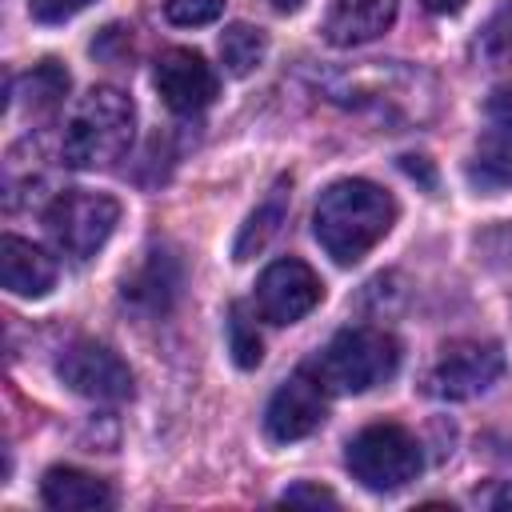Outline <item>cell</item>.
Masks as SVG:
<instances>
[{
    "label": "cell",
    "mask_w": 512,
    "mask_h": 512,
    "mask_svg": "<svg viewBox=\"0 0 512 512\" xmlns=\"http://www.w3.org/2000/svg\"><path fill=\"white\" fill-rule=\"evenodd\" d=\"M40 500L48 508H56V512H96V508L112 504V488L92 472L56 464L40 480Z\"/></svg>",
    "instance_id": "cell-14"
},
{
    "label": "cell",
    "mask_w": 512,
    "mask_h": 512,
    "mask_svg": "<svg viewBox=\"0 0 512 512\" xmlns=\"http://www.w3.org/2000/svg\"><path fill=\"white\" fill-rule=\"evenodd\" d=\"M268 4H272V8H280V12H296L304 0H268Z\"/></svg>",
    "instance_id": "cell-30"
},
{
    "label": "cell",
    "mask_w": 512,
    "mask_h": 512,
    "mask_svg": "<svg viewBox=\"0 0 512 512\" xmlns=\"http://www.w3.org/2000/svg\"><path fill=\"white\" fill-rule=\"evenodd\" d=\"M464 176H468L472 188H480L488 196L512 188V128L508 124H492L476 140V148L464 164Z\"/></svg>",
    "instance_id": "cell-15"
},
{
    "label": "cell",
    "mask_w": 512,
    "mask_h": 512,
    "mask_svg": "<svg viewBox=\"0 0 512 512\" xmlns=\"http://www.w3.org/2000/svg\"><path fill=\"white\" fill-rule=\"evenodd\" d=\"M428 12H440V16H448V12H460L464 8V0H420Z\"/></svg>",
    "instance_id": "cell-29"
},
{
    "label": "cell",
    "mask_w": 512,
    "mask_h": 512,
    "mask_svg": "<svg viewBox=\"0 0 512 512\" xmlns=\"http://www.w3.org/2000/svg\"><path fill=\"white\" fill-rule=\"evenodd\" d=\"M284 504H336V496L328 492V488H312V484H296V488H288L284 496H280Z\"/></svg>",
    "instance_id": "cell-26"
},
{
    "label": "cell",
    "mask_w": 512,
    "mask_h": 512,
    "mask_svg": "<svg viewBox=\"0 0 512 512\" xmlns=\"http://www.w3.org/2000/svg\"><path fill=\"white\" fill-rule=\"evenodd\" d=\"M504 376V348L496 340H452L424 372V392L436 400H472Z\"/></svg>",
    "instance_id": "cell-7"
},
{
    "label": "cell",
    "mask_w": 512,
    "mask_h": 512,
    "mask_svg": "<svg viewBox=\"0 0 512 512\" xmlns=\"http://www.w3.org/2000/svg\"><path fill=\"white\" fill-rule=\"evenodd\" d=\"M136 132V108L120 88H92L88 96H80V104L72 108L64 132H60V160L76 172H92V168H108L116 164Z\"/></svg>",
    "instance_id": "cell-3"
},
{
    "label": "cell",
    "mask_w": 512,
    "mask_h": 512,
    "mask_svg": "<svg viewBox=\"0 0 512 512\" xmlns=\"http://www.w3.org/2000/svg\"><path fill=\"white\" fill-rule=\"evenodd\" d=\"M396 368H400V344H396V336L384 332V328H368V324H356V328L336 332L324 344V352L312 360V372L328 388V396L368 392V388L392 380Z\"/></svg>",
    "instance_id": "cell-4"
},
{
    "label": "cell",
    "mask_w": 512,
    "mask_h": 512,
    "mask_svg": "<svg viewBox=\"0 0 512 512\" xmlns=\"http://www.w3.org/2000/svg\"><path fill=\"white\" fill-rule=\"evenodd\" d=\"M396 20V0H332L324 16V36L336 48H356L388 32Z\"/></svg>",
    "instance_id": "cell-13"
},
{
    "label": "cell",
    "mask_w": 512,
    "mask_h": 512,
    "mask_svg": "<svg viewBox=\"0 0 512 512\" xmlns=\"http://www.w3.org/2000/svg\"><path fill=\"white\" fill-rule=\"evenodd\" d=\"M56 376L76 396H88V400L116 404V400H128L132 396V368L108 344H96V340L68 344L60 352V360H56Z\"/></svg>",
    "instance_id": "cell-8"
},
{
    "label": "cell",
    "mask_w": 512,
    "mask_h": 512,
    "mask_svg": "<svg viewBox=\"0 0 512 512\" xmlns=\"http://www.w3.org/2000/svg\"><path fill=\"white\" fill-rule=\"evenodd\" d=\"M220 12H224V0H164V16L180 28L212 24Z\"/></svg>",
    "instance_id": "cell-22"
},
{
    "label": "cell",
    "mask_w": 512,
    "mask_h": 512,
    "mask_svg": "<svg viewBox=\"0 0 512 512\" xmlns=\"http://www.w3.org/2000/svg\"><path fill=\"white\" fill-rule=\"evenodd\" d=\"M476 504H484V508H512V484H488L484 492H476Z\"/></svg>",
    "instance_id": "cell-27"
},
{
    "label": "cell",
    "mask_w": 512,
    "mask_h": 512,
    "mask_svg": "<svg viewBox=\"0 0 512 512\" xmlns=\"http://www.w3.org/2000/svg\"><path fill=\"white\" fill-rule=\"evenodd\" d=\"M472 52H476V60L484 68H512V0H504L488 16V24L480 28Z\"/></svg>",
    "instance_id": "cell-20"
},
{
    "label": "cell",
    "mask_w": 512,
    "mask_h": 512,
    "mask_svg": "<svg viewBox=\"0 0 512 512\" xmlns=\"http://www.w3.org/2000/svg\"><path fill=\"white\" fill-rule=\"evenodd\" d=\"M324 412H328V388L316 380L312 368H300L272 392L264 408V432L276 444H292L316 432L324 424Z\"/></svg>",
    "instance_id": "cell-9"
},
{
    "label": "cell",
    "mask_w": 512,
    "mask_h": 512,
    "mask_svg": "<svg viewBox=\"0 0 512 512\" xmlns=\"http://www.w3.org/2000/svg\"><path fill=\"white\" fill-rule=\"evenodd\" d=\"M264 52H268V36L252 24H228L220 32V60L232 76H252L264 64Z\"/></svg>",
    "instance_id": "cell-19"
},
{
    "label": "cell",
    "mask_w": 512,
    "mask_h": 512,
    "mask_svg": "<svg viewBox=\"0 0 512 512\" xmlns=\"http://www.w3.org/2000/svg\"><path fill=\"white\" fill-rule=\"evenodd\" d=\"M484 112H488V120H492V124H508V128H512V84L496 88V92L488 96Z\"/></svg>",
    "instance_id": "cell-25"
},
{
    "label": "cell",
    "mask_w": 512,
    "mask_h": 512,
    "mask_svg": "<svg viewBox=\"0 0 512 512\" xmlns=\"http://www.w3.org/2000/svg\"><path fill=\"white\" fill-rule=\"evenodd\" d=\"M0 280L12 296L40 300L56 284V260L44 248H36L32 240H20L8 232L0 240Z\"/></svg>",
    "instance_id": "cell-12"
},
{
    "label": "cell",
    "mask_w": 512,
    "mask_h": 512,
    "mask_svg": "<svg viewBox=\"0 0 512 512\" xmlns=\"http://www.w3.org/2000/svg\"><path fill=\"white\" fill-rule=\"evenodd\" d=\"M92 0H28V12L36 24H64L76 12H84Z\"/></svg>",
    "instance_id": "cell-23"
},
{
    "label": "cell",
    "mask_w": 512,
    "mask_h": 512,
    "mask_svg": "<svg viewBox=\"0 0 512 512\" xmlns=\"http://www.w3.org/2000/svg\"><path fill=\"white\" fill-rule=\"evenodd\" d=\"M320 296H324L320 276L304 260H296V256L272 260L260 272V280H256V308L272 324H296V320H304L320 304Z\"/></svg>",
    "instance_id": "cell-10"
},
{
    "label": "cell",
    "mask_w": 512,
    "mask_h": 512,
    "mask_svg": "<svg viewBox=\"0 0 512 512\" xmlns=\"http://www.w3.org/2000/svg\"><path fill=\"white\" fill-rule=\"evenodd\" d=\"M176 288H180V268L168 252H148L140 260V268L132 276H124V300L152 308V312H164L172 304Z\"/></svg>",
    "instance_id": "cell-16"
},
{
    "label": "cell",
    "mask_w": 512,
    "mask_h": 512,
    "mask_svg": "<svg viewBox=\"0 0 512 512\" xmlns=\"http://www.w3.org/2000/svg\"><path fill=\"white\" fill-rule=\"evenodd\" d=\"M344 464L352 472V480H360L372 492H396L408 480L420 476L424 456L420 444L408 428L400 424H368L348 440Z\"/></svg>",
    "instance_id": "cell-5"
},
{
    "label": "cell",
    "mask_w": 512,
    "mask_h": 512,
    "mask_svg": "<svg viewBox=\"0 0 512 512\" xmlns=\"http://www.w3.org/2000/svg\"><path fill=\"white\" fill-rule=\"evenodd\" d=\"M400 164H404V172H408V176H420V180H424V188H432V184H436V176H432V168L424 164V156H400Z\"/></svg>",
    "instance_id": "cell-28"
},
{
    "label": "cell",
    "mask_w": 512,
    "mask_h": 512,
    "mask_svg": "<svg viewBox=\"0 0 512 512\" xmlns=\"http://www.w3.org/2000/svg\"><path fill=\"white\" fill-rule=\"evenodd\" d=\"M152 80H156L160 100L172 112H180V116L204 112L216 100V92H220V80H216L212 64L200 52H192V48H168V52H160Z\"/></svg>",
    "instance_id": "cell-11"
},
{
    "label": "cell",
    "mask_w": 512,
    "mask_h": 512,
    "mask_svg": "<svg viewBox=\"0 0 512 512\" xmlns=\"http://www.w3.org/2000/svg\"><path fill=\"white\" fill-rule=\"evenodd\" d=\"M116 220H120V204L104 192H84V188L60 192L44 212L52 244L72 260L96 256L104 248V240L112 236Z\"/></svg>",
    "instance_id": "cell-6"
},
{
    "label": "cell",
    "mask_w": 512,
    "mask_h": 512,
    "mask_svg": "<svg viewBox=\"0 0 512 512\" xmlns=\"http://www.w3.org/2000/svg\"><path fill=\"white\" fill-rule=\"evenodd\" d=\"M316 88L324 92V100L344 104L352 112H368L384 124L408 128L432 116L436 104V84L428 72L408 68L400 60H372V64H356V68H336L316 76Z\"/></svg>",
    "instance_id": "cell-1"
},
{
    "label": "cell",
    "mask_w": 512,
    "mask_h": 512,
    "mask_svg": "<svg viewBox=\"0 0 512 512\" xmlns=\"http://www.w3.org/2000/svg\"><path fill=\"white\" fill-rule=\"evenodd\" d=\"M228 352H232V360L240 368H256L260 356H264L260 332H256V324H252V316H248L244 304H232L228 308Z\"/></svg>",
    "instance_id": "cell-21"
},
{
    "label": "cell",
    "mask_w": 512,
    "mask_h": 512,
    "mask_svg": "<svg viewBox=\"0 0 512 512\" xmlns=\"http://www.w3.org/2000/svg\"><path fill=\"white\" fill-rule=\"evenodd\" d=\"M396 224V200L372 180H336L320 192L312 232L336 264L364 260Z\"/></svg>",
    "instance_id": "cell-2"
},
{
    "label": "cell",
    "mask_w": 512,
    "mask_h": 512,
    "mask_svg": "<svg viewBox=\"0 0 512 512\" xmlns=\"http://www.w3.org/2000/svg\"><path fill=\"white\" fill-rule=\"evenodd\" d=\"M480 248L496 260V264H508L512 268V224H500V228H492L484 240H480Z\"/></svg>",
    "instance_id": "cell-24"
},
{
    "label": "cell",
    "mask_w": 512,
    "mask_h": 512,
    "mask_svg": "<svg viewBox=\"0 0 512 512\" xmlns=\"http://www.w3.org/2000/svg\"><path fill=\"white\" fill-rule=\"evenodd\" d=\"M288 188H292V180L280 176V180L268 188V196L256 204V212L244 220V228H240V236H236V244H232V256H236V260H252V256L264 252L268 240L280 232V224H284V216H288Z\"/></svg>",
    "instance_id": "cell-17"
},
{
    "label": "cell",
    "mask_w": 512,
    "mask_h": 512,
    "mask_svg": "<svg viewBox=\"0 0 512 512\" xmlns=\"http://www.w3.org/2000/svg\"><path fill=\"white\" fill-rule=\"evenodd\" d=\"M68 84H72L68 72L56 60H44L12 84V104L24 108V112H52L68 96Z\"/></svg>",
    "instance_id": "cell-18"
}]
</instances>
